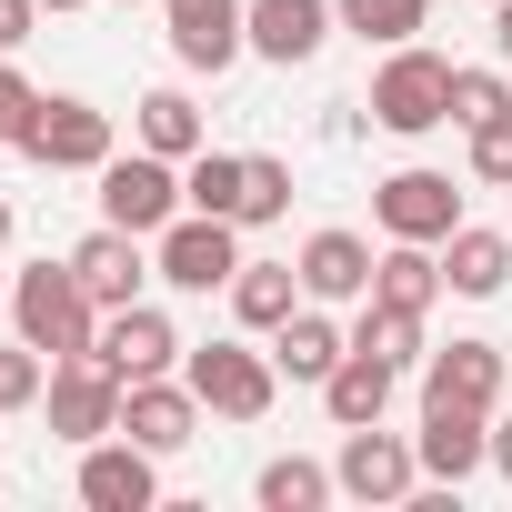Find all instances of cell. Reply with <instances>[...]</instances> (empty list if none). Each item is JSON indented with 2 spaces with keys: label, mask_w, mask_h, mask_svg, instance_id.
<instances>
[{
  "label": "cell",
  "mask_w": 512,
  "mask_h": 512,
  "mask_svg": "<svg viewBox=\"0 0 512 512\" xmlns=\"http://www.w3.org/2000/svg\"><path fill=\"white\" fill-rule=\"evenodd\" d=\"M392 382H402L392 362H372V352H342V362H332V382H322V412H332L342 432H352V422H382V412H392Z\"/></svg>",
  "instance_id": "cell-23"
},
{
  "label": "cell",
  "mask_w": 512,
  "mask_h": 512,
  "mask_svg": "<svg viewBox=\"0 0 512 512\" xmlns=\"http://www.w3.org/2000/svg\"><path fill=\"white\" fill-rule=\"evenodd\" d=\"M332 11H342V31H352V41H382V51H402V41H422L432 0H332Z\"/></svg>",
  "instance_id": "cell-28"
},
{
  "label": "cell",
  "mask_w": 512,
  "mask_h": 512,
  "mask_svg": "<svg viewBox=\"0 0 512 512\" xmlns=\"http://www.w3.org/2000/svg\"><path fill=\"white\" fill-rule=\"evenodd\" d=\"M11 332H21L31 352H51V362H71V352H91V342H101V302L81 292L71 251H61V262H31V272H21V292H11Z\"/></svg>",
  "instance_id": "cell-1"
},
{
  "label": "cell",
  "mask_w": 512,
  "mask_h": 512,
  "mask_svg": "<svg viewBox=\"0 0 512 512\" xmlns=\"http://www.w3.org/2000/svg\"><path fill=\"white\" fill-rule=\"evenodd\" d=\"M302 302H312V292H302V262H241V272H231V322H241V332H282Z\"/></svg>",
  "instance_id": "cell-20"
},
{
  "label": "cell",
  "mask_w": 512,
  "mask_h": 512,
  "mask_svg": "<svg viewBox=\"0 0 512 512\" xmlns=\"http://www.w3.org/2000/svg\"><path fill=\"white\" fill-rule=\"evenodd\" d=\"M31 21H41V0H0V51H21Z\"/></svg>",
  "instance_id": "cell-34"
},
{
  "label": "cell",
  "mask_w": 512,
  "mask_h": 512,
  "mask_svg": "<svg viewBox=\"0 0 512 512\" xmlns=\"http://www.w3.org/2000/svg\"><path fill=\"white\" fill-rule=\"evenodd\" d=\"M241 171H251V151H211V141H201V151L181 161V201H191V211L241 221Z\"/></svg>",
  "instance_id": "cell-24"
},
{
  "label": "cell",
  "mask_w": 512,
  "mask_h": 512,
  "mask_svg": "<svg viewBox=\"0 0 512 512\" xmlns=\"http://www.w3.org/2000/svg\"><path fill=\"white\" fill-rule=\"evenodd\" d=\"M442 282H452L462 302H492V292L512 282V231H472V221H462V231L442 241Z\"/></svg>",
  "instance_id": "cell-21"
},
{
  "label": "cell",
  "mask_w": 512,
  "mask_h": 512,
  "mask_svg": "<svg viewBox=\"0 0 512 512\" xmlns=\"http://www.w3.org/2000/svg\"><path fill=\"white\" fill-rule=\"evenodd\" d=\"M372 121H382V131H402V141L442 131V121H452V61H442V51H422V41H402V51L372 71Z\"/></svg>",
  "instance_id": "cell-4"
},
{
  "label": "cell",
  "mask_w": 512,
  "mask_h": 512,
  "mask_svg": "<svg viewBox=\"0 0 512 512\" xmlns=\"http://www.w3.org/2000/svg\"><path fill=\"white\" fill-rule=\"evenodd\" d=\"M342 352H352V332H342L322 302H302V312L272 332V362H282V382H312V392L332 382V362H342Z\"/></svg>",
  "instance_id": "cell-19"
},
{
  "label": "cell",
  "mask_w": 512,
  "mask_h": 512,
  "mask_svg": "<svg viewBox=\"0 0 512 512\" xmlns=\"http://www.w3.org/2000/svg\"><path fill=\"white\" fill-rule=\"evenodd\" d=\"M51 11H81V0H41V21H51Z\"/></svg>",
  "instance_id": "cell-38"
},
{
  "label": "cell",
  "mask_w": 512,
  "mask_h": 512,
  "mask_svg": "<svg viewBox=\"0 0 512 512\" xmlns=\"http://www.w3.org/2000/svg\"><path fill=\"white\" fill-rule=\"evenodd\" d=\"M141 151H161V161H191L201 151V111H191V91H141Z\"/></svg>",
  "instance_id": "cell-25"
},
{
  "label": "cell",
  "mask_w": 512,
  "mask_h": 512,
  "mask_svg": "<svg viewBox=\"0 0 512 512\" xmlns=\"http://www.w3.org/2000/svg\"><path fill=\"white\" fill-rule=\"evenodd\" d=\"M121 11H141V0H121Z\"/></svg>",
  "instance_id": "cell-39"
},
{
  "label": "cell",
  "mask_w": 512,
  "mask_h": 512,
  "mask_svg": "<svg viewBox=\"0 0 512 512\" xmlns=\"http://www.w3.org/2000/svg\"><path fill=\"white\" fill-rule=\"evenodd\" d=\"M332 482H342L352 502H412V492H422V452H412L402 432H382V422H352L342 452H332Z\"/></svg>",
  "instance_id": "cell-7"
},
{
  "label": "cell",
  "mask_w": 512,
  "mask_h": 512,
  "mask_svg": "<svg viewBox=\"0 0 512 512\" xmlns=\"http://www.w3.org/2000/svg\"><path fill=\"white\" fill-rule=\"evenodd\" d=\"M161 21L181 71H231L251 51V0H161Z\"/></svg>",
  "instance_id": "cell-10"
},
{
  "label": "cell",
  "mask_w": 512,
  "mask_h": 512,
  "mask_svg": "<svg viewBox=\"0 0 512 512\" xmlns=\"http://www.w3.org/2000/svg\"><path fill=\"white\" fill-rule=\"evenodd\" d=\"M51 432L61 442H101V432H121V372L101 362V352H71V362H51Z\"/></svg>",
  "instance_id": "cell-8"
},
{
  "label": "cell",
  "mask_w": 512,
  "mask_h": 512,
  "mask_svg": "<svg viewBox=\"0 0 512 512\" xmlns=\"http://www.w3.org/2000/svg\"><path fill=\"white\" fill-rule=\"evenodd\" d=\"M372 262H382V251L362 231H312L302 241V292L312 302H372Z\"/></svg>",
  "instance_id": "cell-18"
},
{
  "label": "cell",
  "mask_w": 512,
  "mask_h": 512,
  "mask_svg": "<svg viewBox=\"0 0 512 512\" xmlns=\"http://www.w3.org/2000/svg\"><path fill=\"white\" fill-rule=\"evenodd\" d=\"M372 211H382V241H452L462 231V181L452 171H392L372 191Z\"/></svg>",
  "instance_id": "cell-9"
},
{
  "label": "cell",
  "mask_w": 512,
  "mask_h": 512,
  "mask_svg": "<svg viewBox=\"0 0 512 512\" xmlns=\"http://www.w3.org/2000/svg\"><path fill=\"white\" fill-rule=\"evenodd\" d=\"M492 51L512 61V0H492Z\"/></svg>",
  "instance_id": "cell-36"
},
{
  "label": "cell",
  "mask_w": 512,
  "mask_h": 512,
  "mask_svg": "<svg viewBox=\"0 0 512 512\" xmlns=\"http://www.w3.org/2000/svg\"><path fill=\"white\" fill-rule=\"evenodd\" d=\"M121 382H151V372H171L191 342L171 332V312H151V302H121V312H101V342H91Z\"/></svg>",
  "instance_id": "cell-14"
},
{
  "label": "cell",
  "mask_w": 512,
  "mask_h": 512,
  "mask_svg": "<svg viewBox=\"0 0 512 512\" xmlns=\"http://www.w3.org/2000/svg\"><path fill=\"white\" fill-rule=\"evenodd\" d=\"M151 272H161L171 292H231V272H241V221L181 211L171 231H151Z\"/></svg>",
  "instance_id": "cell-5"
},
{
  "label": "cell",
  "mask_w": 512,
  "mask_h": 512,
  "mask_svg": "<svg viewBox=\"0 0 512 512\" xmlns=\"http://www.w3.org/2000/svg\"><path fill=\"white\" fill-rule=\"evenodd\" d=\"M332 31H342V11H332V0H251V51H262V61H282V71H302Z\"/></svg>",
  "instance_id": "cell-16"
},
{
  "label": "cell",
  "mask_w": 512,
  "mask_h": 512,
  "mask_svg": "<svg viewBox=\"0 0 512 512\" xmlns=\"http://www.w3.org/2000/svg\"><path fill=\"white\" fill-rule=\"evenodd\" d=\"M492 472H512V412H492Z\"/></svg>",
  "instance_id": "cell-35"
},
{
  "label": "cell",
  "mask_w": 512,
  "mask_h": 512,
  "mask_svg": "<svg viewBox=\"0 0 512 512\" xmlns=\"http://www.w3.org/2000/svg\"><path fill=\"white\" fill-rule=\"evenodd\" d=\"M41 392H51V352L11 342V352H0V412H31Z\"/></svg>",
  "instance_id": "cell-31"
},
{
  "label": "cell",
  "mask_w": 512,
  "mask_h": 512,
  "mask_svg": "<svg viewBox=\"0 0 512 512\" xmlns=\"http://www.w3.org/2000/svg\"><path fill=\"white\" fill-rule=\"evenodd\" d=\"M452 121H462V131L512 121V81H502V71H462V61H452Z\"/></svg>",
  "instance_id": "cell-29"
},
{
  "label": "cell",
  "mask_w": 512,
  "mask_h": 512,
  "mask_svg": "<svg viewBox=\"0 0 512 512\" xmlns=\"http://www.w3.org/2000/svg\"><path fill=\"white\" fill-rule=\"evenodd\" d=\"M251 492H262V512H322L342 482L322 472V462H302V452H282V462H262V482H251Z\"/></svg>",
  "instance_id": "cell-27"
},
{
  "label": "cell",
  "mask_w": 512,
  "mask_h": 512,
  "mask_svg": "<svg viewBox=\"0 0 512 512\" xmlns=\"http://www.w3.org/2000/svg\"><path fill=\"white\" fill-rule=\"evenodd\" d=\"M31 101H41V91H31V81L11 71V51H0V141H11V131H21V111H31Z\"/></svg>",
  "instance_id": "cell-33"
},
{
  "label": "cell",
  "mask_w": 512,
  "mask_h": 512,
  "mask_svg": "<svg viewBox=\"0 0 512 512\" xmlns=\"http://www.w3.org/2000/svg\"><path fill=\"white\" fill-rule=\"evenodd\" d=\"M0 251H11V191H0Z\"/></svg>",
  "instance_id": "cell-37"
},
{
  "label": "cell",
  "mask_w": 512,
  "mask_h": 512,
  "mask_svg": "<svg viewBox=\"0 0 512 512\" xmlns=\"http://www.w3.org/2000/svg\"><path fill=\"white\" fill-rule=\"evenodd\" d=\"M352 352H372V362L412 372V362H422V312H402V302H362V322H352Z\"/></svg>",
  "instance_id": "cell-26"
},
{
  "label": "cell",
  "mask_w": 512,
  "mask_h": 512,
  "mask_svg": "<svg viewBox=\"0 0 512 512\" xmlns=\"http://www.w3.org/2000/svg\"><path fill=\"white\" fill-rule=\"evenodd\" d=\"M11 151L41 161V171H101V161H111V111H91L81 91H41V101L21 111Z\"/></svg>",
  "instance_id": "cell-2"
},
{
  "label": "cell",
  "mask_w": 512,
  "mask_h": 512,
  "mask_svg": "<svg viewBox=\"0 0 512 512\" xmlns=\"http://www.w3.org/2000/svg\"><path fill=\"white\" fill-rule=\"evenodd\" d=\"M191 201H181V161H161V151H111L101 161V221H121V231H171Z\"/></svg>",
  "instance_id": "cell-6"
},
{
  "label": "cell",
  "mask_w": 512,
  "mask_h": 512,
  "mask_svg": "<svg viewBox=\"0 0 512 512\" xmlns=\"http://www.w3.org/2000/svg\"><path fill=\"white\" fill-rule=\"evenodd\" d=\"M282 211H292V161L251 151V171H241V221H282Z\"/></svg>",
  "instance_id": "cell-30"
},
{
  "label": "cell",
  "mask_w": 512,
  "mask_h": 512,
  "mask_svg": "<svg viewBox=\"0 0 512 512\" xmlns=\"http://www.w3.org/2000/svg\"><path fill=\"white\" fill-rule=\"evenodd\" d=\"M181 382H191L201 412H221V422H262L272 392H282V362L251 352V342H191V352H181Z\"/></svg>",
  "instance_id": "cell-3"
},
{
  "label": "cell",
  "mask_w": 512,
  "mask_h": 512,
  "mask_svg": "<svg viewBox=\"0 0 512 512\" xmlns=\"http://www.w3.org/2000/svg\"><path fill=\"white\" fill-rule=\"evenodd\" d=\"M472 181L512 191V121H482V131H472Z\"/></svg>",
  "instance_id": "cell-32"
},
{
  "label": "cell",
  "mask_w": 512,
  "mask_h": 512,
  "mask_svg": "<svg viewBox=\"0 0 512 512\" xmlns=\"http://www.w3.org/2000/svg\"><path fill=\"white\" fill-rule=\"evenodd\" d=\"M452 282H442V241H392L372 262V302H402V312H432Z\"/></svg>",
  "instance_id": "cell-22"
},
{
  "label": "cell",
  "mask_w": 512,
  "mask_h": 512,
  "mask_svg": "<svg viewBox=\"0 0 512 512\" xmlns=\"http://www.w3.org/2000/svg\"><path fill=\"white\" fill-rule=\"evenodd\" d=\"M121 432L141 442V452H191L201 442V392L191 382H171V372H151V382H121Z\"/></svg>",
  "instance_id": "cell-11"
},
{
  "label": "cell",
  "mask_w": 512,
  "mask_h": 512,
  "mask_svg": "<svg viewBox=\"0 0 512 512\" xmlns=\"http://www.w3.org/2000/svg\"><path fill=\"white\" fill-rule=\"evenodd\" d=\"M71 272H81V292H91L101 312H121V302H141V282H151V262H141V231H121V221H101L91 241H71Z\"/></svg>",
  "instance_id": "cell-15"
},
{
  "label": "cell",
  "mask_w": 512,
  "mask_h": 512,
  "mask_svg": "<svg viewBox=\"0 0 512 512\" xmlns=\"http://www.w3.org/2000/svg\"><path fill=\"white\" fill-rule=\"evenodd\" d=\"M422 402H472V412H502V342H452V352H422Z\"/></svg>",
  "instance_id": "cell-17"
},
{
  "label": "cell",
  "mask_w": 512,
  "mask_h": 512,
  "mask_svg": "<svg viewBox=\"0 0 512 512\" xmlns=\"http://www.w3.org/2000/svg\"><path fill=\"white\" fill-rule=\"evenodd\" d=\"M81 502H91V512H151V502H161V452H141L131 432H121V442H111V432L81 442Z\"/></svg>",
  "instance_id": "cell-12"
},
{
  "label": "cell",
  "mask_w": 512,
  "mask_h": 512,
  "mask_svg": "<svg viewBox=\"0 0 512 512\" xmlns=\"http://www.w3.org/2000/svg\"><path fill=\"white\" fill-rule=\"evenodd\" d=\"M412 452H422V472H432V482H452V492H462V482L492 462V412H472V402H422Z\"/></svg>",
  "instance_id": "cell-13"
}]
</instances>
